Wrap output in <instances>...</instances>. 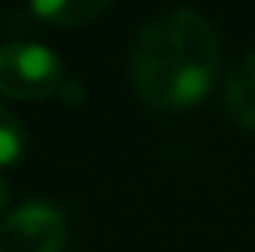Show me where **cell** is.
Masks as SVG:
<instances>
[{"instance_id": "6da1fadb", "label": "cell", "mask_w": 255, "mask_h": 252, "mask_svg": "<svg viewBox=\"0 0 255 252\" xmlns=\"http://www.w3.org/2000/svg\"><path fill=\"white\" fill-rule=\"evenodd\" d=\"M220 39L196 9H166L142 24L130 54L136 95L160 110L202 101L217 77Z\"/></svg>"}, {"instance_id": "7a4b0ae2", "label": "cell", "mask_w": 255, "mask_h": 252, "mask_svg": "<svg viewBox=\"0 0 255 252\" xmlns=\"http://www.w3.org/2000/svg\"><path fill=\"white\" fill-rule=\"evenodd\" d=\"M63 63L36 42L0 45V92L21 101L51 98L63 89Z\"/></svg>"}, {"instance_id": "3957f363", "label": "cell", "mask_w": 255, "mask_h": 252, "mask_svg": "<svg viewBox=\"0 0 255 252\" xmlns=\"http://www.w3.org/2000/svg\"><path fill=\"white\" fill-rule=\"evenodd\" d=\"M65 217L51 202H27L0 223V252H63Z\"/></svg>"}, {"instance_id": "277c9868", "label": "cell", "mask_w": 255, "mask_h": 252, "mask_svg": "<svg viewBox=\"0 0 255 252\" xmlns=\"http://www.w3.org/2000/svg\"><path fill=\"white\" fill-rule=\"evenodd\" d=\"M226 107L244 130L255 133V51L241 57L226 77Z\"/></svg>"}, {"instance_id": "5b68a950", "label": "cell", "mask_w": 255, "mask_h": 252, "mask_svg": "<svg viewBox=\"0 0 255 252\" xmlns=\"http://www.w3.org/2000/svg\"><path fill=\"white\" fill-rule=\"evenodd\" d=\"M110 9L107 0H36L33 15L54 27H86Z\"/></svg>"}, {"instance_id": "8992f818", "label": "cell", "mask_w": 255, "mask_h": 252, "mask_svg": "<svg viewBox=\"0 0 255 252\" xmlns=\"http://www.w3.org/2000/svg\"><path fill=\"white\" fill-rule=\"evenodd\" d=\"M24 142H27V136H24L21 122L15 119L12 110H6L0 104V166L15 163L24 154Z\"/></svg>"}, {"instance_id": "52a82bcc", "label": "cell", "mask_w": 255, "mask_h": 252, "mask_svg": "<svg viewBox=\"0 0 255 252\" xmlns=\"http://www.w3.org/2000/svg\"><path fill=\"white\" fill-rule=\"evenodd\" d=\"M6 208H9V184H6V178L0 175V223L6 220Z\"/></svg>"}]
</instances>
